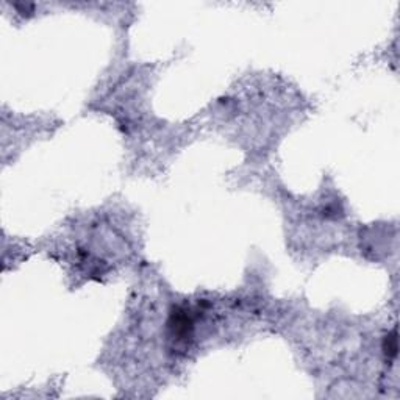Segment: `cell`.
I'll use <instances>...</instances> for the list:
<instances>
[{
  "instance_id": "1",
  "label": "cell",
  "mask_w": 400,
  "mask_h": 400,
  "mask_svg": "<svg viewBox=\"0 0 400 400\" xmlns=\"http://www.w3.org/2000/svg\"><path fill=\"white\" fill-rule=\"evenodd\" d=\"M383 350H385V354L389 357V358H394L397 355V330L394 328L391 333L386 334L385 341H383Z\"/></svg>"
}]
</instances>
